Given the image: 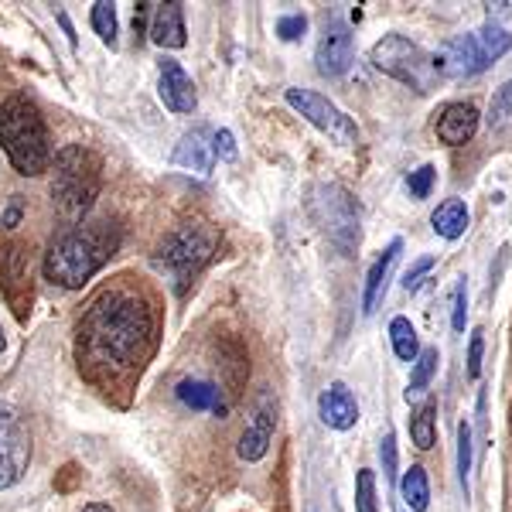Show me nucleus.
<instances>
[{
	"instance_id": "1",
	"label": "nucleus",
	"mask_w": 512,
	"mask_h": 512,
	"mask_svg": "<svg viewBox=\"0 0 512 512\" xmlns=\"http://www.w3.org/2000/svg\"><path fill=\"white\" fill-rule=\"evenodd\" d=\"M154 352V311L130 291H106L79 321V362L140 373Z\"/></svg>"
},
{
	"instance_id": "2",
	"label": "nucleus",
	"mask_w": 512,
	"mask_h": 512,
	"mask_svg": "<svg viewBox=\"0 0 512 512\" xmlns=\"http://www.w3.org/2000/svg\"><path fill=\"white\" fill-rule=\"evenodd\" d=\"M120 243L117 226L110 222H89V226H72L48 246L45 253V277L59 287H82L93 280Z\"/></svg>"
},
{
	"instance_id": "3",
	"label": "nucleus",
	"mask_w": 512,
	"mask_h": 512,
	"mask_svg": "<svg viewBox=\"0 0 512 512\" xmlns=\"http://www.w3.org/2000/svg\"><path fill=\"white\" fill-rule=\"evenodd\" d=\"M0 147L7 161L24 178H35L52 164V137H48L45 117L31 99L14 96L0 106Z\"/></svg>"
},
{
	"instance_id": "4",
	"label": "nucleus",
	"mask_w": 512,
	"mask_h": 512,
	"mask_svg": "<svg viewBox=\"0 0 512 512\" xmlns=\"http://www.w3.org/2000/svg\"><path fill=\"white\" fill-rule=\"evenodd\" d=\"M103 164L89 147L69 144L55 154V171H52V202L55 212L76 226V222L93 209L96 195H99V181H103Z\"/></svg>"
},
{
	"instance_id": "5",
	"label": "nucleus",
	"mask_w": 512,
	"mask_h": 512,
	"mask_svg": "<svg viewBox=\"0 0 512 512\" xmlns=\"http://www.w3.org/2000/svg\"><path fill=\"white\" fill-rule=\"evenodd\" d=\"M509 48H512L509 31H502L499 24H482L478 31L444 41L431 59H434V72L441 79H468L485 72L492 62H499Z\"/></svg>"
},
{
	"instance_id": "6",
	"label": "nucleus",
	"mask_w": 512,
	"mask_h": 512,
	"mask_svg": "<svg viewBox=\"0 0 512 512\" xmlns=\"http://www.w3.org/2000/svg\"><path fill=\"white\" fill-rule=\"evenodd\" d=\"M369 62H373L383 76L403 82V86L414 89V93H420V96L434 93L437 82H441V76L434 72V59L407 35L379 38L373 45V52H369Z\"/></svg>"
},
{
	"instance_id": "7",
	"label": "nucleus",
	"mask_w": 512,
	"mask_h": 512,
	"mask_svg": "<svg viewBox=\"0 0 512 512\" xmlns=\"http://www.w3.org/2000/svg\"><path fill=\"white\" fill-rule=\"evenodd\" d=\"M212 253H216V233L205 229L202 222H185L175 233L164 236V243L154 253V263L175 277L178 291H185L198 270L212 260Z\"/></svg>"
},
{
	"instance_id": "8",
	"label": "nucleus",
	"mask_w": 512,
	"mask_h": 512,
	"mask_svg": "<svg viewBox=\"0 0 512 512\" xmlns=\"http://www.w3.org/2000/svg\"><path fill=\"white\" fill-rule=\"evenodd\" d=\"M308 212L315 226L328 236V243L342 253H355L359 246V202L342 185H315L308 198Z\"/></svg>"
},
{
	"instance_id": "9",
	"label": "nucleus",
	"mask_w": 512,
	"mask_h": 512,
	"mask_svg": "<svg viewBox=\"0 0 512 512\" xmlns=\"http://www.w3.org/2000/svg\"><path fill=\"white\" fill-rule=\"evenodd\" d=\"M284 99H287V106H291L294 113H301L311 127H318L321 134H325L328 140H335L338 147H352L355 140H359V127H355V120L345 117V113L338 110L328 96L315 93V89L291 86L284 93Z\"/></svg>"
},
{
	"instance_id": "10",
	"label": "nucleus",
	"mask_w": 512,
	"mask_h": 512,
	"mask_svg": "<svg viewBox=\"0 0 512 512\" xmlns=\"http://www.w3.org/2000/svg\"><path fill=\"white\" fill-rule=\"evenodd\" d=\"M31 465V431L21 410L0 403V492L14 489Z\"/></svg>"
},
{
	"instance_id": "11",
	"label": "nucleus",
	"mask_w": 512,
	"mask_h": 512,
	"mask_svg": "<svg viewBox=\"0 0 512 512\" xmlns=\"http://www.w3.org/2000/svg\"><path fill=\"white\" fill-rule=\"evenodd\" d=\"M352 35L349 28H345L342 21H332L325 24V31H321L318 38V48H315V62H318V72L328 79L342 76V72H349L352 65Z\"/></svg>"
},
{
	"instance_id": "12",
	"label": "nucleus",
	"mask_w": 512,
	"mask_h": 512,
	"mask_svg": "<svg viewBox=\"0 0 512 512\" xmlns=\"http://www.w3.org/2000/svg\"><path fill=\"white\" fill-rule=\"evenodd\" d=\"M158 96L171 113H195L198 106L195 82L175 59H161L158 65Z\"/></svg>"
},
{
	"instance_id": "13",
	"label": "nucleus",
	"mask_w": 512,
	"mask_h": 512,
	"mask_svg": "<svg viewBox=\"0 0 512 512\" xmlns=\"http://www.w3.org/2000/svg\"><path fill=\"white\" fill-rule=\"evenodd\" d=\"M274 427H277L274 407H270V400H260V407L253 410L246 431L239 434V444H236L239 458H243V461H260L263 454L270 451V441H274Z\"/></svg>"
},
{
	"instance_id": "14",
	"label": "nucleus",
	"mask_w": 512,
	"mask_h": 512,
	"mask_svg": "<svg viewBox=\"0 0 512 512\" xmlns=\"http://www.w3.org/2000/svg\"><path fill=\"white\" fill-rule=\"evenodd\" d=\"M178 168L185 171H195V175H209L212 168H216V151H212V130L209 127H192L185 137L178 140L175 147V158Z\"/></svg>"
},
{
	"instance_id": "15",
	"label": "nucleus",
	"mask_w": 512,
	"mask_h": 512,
	"mask_svg": "<svg viewBox=\"0 0 512 512\" xmlns=\"http://www.w3.org/2000/svg\"><path fill=\"white\" fill-rule=\"evenodd\" d=\"M318 417L332 431H352L359 420V403H355L352 390L345 383H332L318 396Z\"/></svg>"
},
{
	"instance_id": "16",
	"label": "nucleus",
	"mask_w": 512,
	"mask_h": 512,
	"mask_svg": "<svg viewBox=\"0 0 512 512\" xmlns=\"http://www.w3.org/2000/svg\"><path fill=\"white\" fill-rule=\"evenodd\" d=\"M434 130H437V140L448 147L468 144L478 130V110L472 103H448L441 110V117H437Z\"/></svg>"
},
{
	"instance_id": "17",
	"label": "nucleus",
	"mask_w": 512,
	"mask_h": 512,
	"mask_svg": "<svg viewBox=\"0 0 512 512\" xmlns=\"http://www.w3.org/2000/svg\"><path fill=\"white\" fill-rule=\"evenodd\" d=\"M151 41L158 48H185V7L181 4H158L151 21Z\"/></svg>"
},
{
	"instance_id": "18",
	"label": "nucleus",
	"mask_w": 512,
	"mask_h": 512,
	"mask_svg": "<svg viewBox=\"0 0 512 512\" xmlns=\"http://www.w3.org/2000/svg\"><path fill=\"white\" fill-rule=\"evenodd\" d=\"M400 250H403V243H400V239H393V243L383 250V256H379L373 267H369V274H366V291H362V311H366V315H373L376 304L383 301L386 280H390L393 263L400 260Z\"/></svg>"
},
{
	"instance_id": "19",
	"label": "nucleus",
	"mask_w": 512,
	"mask_h": 512,
	"mask_svg": "<svg viewBox=\"0 0 512 512\" xmlns=\"http://www.w3.org/2000/svg\"><path fill=\"white\" fill-rule=\"evenodd\" d=\"M178 400L185 403L188 410H198V414H226V400H222V390L216 383H205V379H181L178 383Z\"/></svg>"
},
{
	"instance_id": "20",
	"label": "nucleus",
	"mask_w": 512,
	"mask_h": 512,
	"mask_svg": "<svg viewBox=\"0 0 512 512\" xmlns=\"http://www.w3.org/2000/svg\"><path fill=\"white\" fill-rule=\"evenodd\" d=\"M468 222H472V216H468V205L461 202V198H444V202L431 212L434 233L441 239H451V243L468 233Z\"/></svg>"
},
{
	"instance_id": "21",
	"label": "nucleus",
	"mask_w": 512,
	"mask_h": 512,
	"mask_svg": "<svg viewBox=\"0 0 512 512\" xmlns=\"http://www.w3.org/2000/svg\"><path fill=\"white\" fill-rule=\"evenodd\" d=\"M400 495H403V506L410 512H427L431 506V482H427V472L420 465L410 468L400 482Z\"/></svg>"
},
{
	"instance_id": "22",
	"label": "nucleus",
	"mask_w": 512,
	"mask_h": 512,
	"mask_svg": "<svg viewBox=\"0 0 512 512\" xmlns=\"http://www.w3.org/2000/svg\"><path fill=\"white\" fill-rule=\"evenodd\" d=\"M410 437H414V444L420 451L434 448V441H437V403L434 400L420 403L414 410V417H410Z\"/></svg>"
},
{
	"instance_id": "23",
	"label": "nucleus",
	"mask_w": 512,
	"mask_h": 512,
	"mask_svg": "<svg viewBox=\"0 0 512 512\" xmlns=\"http://www.w3.org/2000/svg\"><path fill=\"white\" fill-rule=\"evenodd\" d=\"M390 342H393V352L400 362H414L420 355V338H417V328L410 318L396 315L390 321Z\"/></svg>"
},
{
	"instance_id": "24",
	"label": "nucleus",
	"mask_w": 512,
	"mask_h": 512,
	"mask_svg": "<svg viewBox=\"0 0 512 512\" xmlns=\"http://www.w3.org/2000/svg\"><path fill=\"white\" fill-rule=\"evenodd\" d=\"M437 362H441V355L437 349H420V355L414 359V369H410V386H407V400H417V396L427 393V386H431V379L437 373Z\"/></svg>"
},
{
	"instance_id": "25",
	"label": "nucleus",
	"mask_w": 512,
	"mask_h": 512,
	"mask_svg": "<svg viewBox=\"0 0 512 512\" xmlns=\"http://www.w3.org/2000/svg\"><path fill=\"white\" fill-rule=\"evenodd\" d=\"M89 21H93V31L99 35V41H106L110 48L117 45V7H113L110 0H99V4H93Z\"/></svg>"
},
{
	"instance_id": "26",
	"label": "nucleus",
	"mask_w": 512,
	"mask_h": 512,
	"mask_svg": "<svg viewBox=\"0 0 512 512\" xmlns=\"http://www.w3.org/2000/svg\"><path fill=\"white\" fill-rule=\"evenodd\" d=\"M355 512H379L373 468H362V472L355 475Z\"/></svg>"
},
{
	"instance_id": "27",
	"label": "nucleus",
	"mask_w": 512,
	"mask_h": 512,
	"mask_svg": "<svg viewBox=\"0 0 512 512\" xmlns=\"http://www.w3.org/2000/svg\"><path fill=\"white\" fill-rule=\"evenodd\" d=\"M468 475H472V424H458V482L468 495Z\"/></svg>"
},
{
	"instance_id": "28",
	"label": "nucleus",
	"mask_w": 512,
	"mask_h": 512,
	"mask_svg": "<svg viewBox=\"0 0 512 512\" xmlns=\"http://www.w3.org/2000/svg\"><path fill=\"white\" fill-rule=\"evenodd\" d=\"M509 120H512V79L495 89L489 103V127H506Z\"/></svg>"
},
{
	"instance_id": "29",
	"label": "nucleus",
	"mask_w": 512,
	"mask_h": 512,
	"mask_svg": "<svg viewBox=\"0 0 512 512\" xmlns=\"http://www.w3.org/2000/svg\"><path fill=\"white\" fill-rule=\"evenodd\" d=\"M434 181H437V168L434 164H420L417 171H410L407 175V192H410V198H427L431 195V188H434Z\"/></svg>"
},
{
	"instance_id": "30",
	"label": "nucleus",
	"mask_w": 512,
	"mask_h": 512,
	"mask_svg": "<svg viewBox=\"0 0 512 512\" xmlns=\"http://www.w3.org/2000/svg\"><path fill=\"white\" fill-rule=\"evenodd\" d=\"M465 321H468V291H465V277H461L451 297V328L454 332H465Z\"/></svg>"
},
{
	"instance_id": "31",
	"label": "nucleus",
	"mask_w": 512,
	"mask_h": 512,
	"mask_svg": "<svg viewBox=\"0 0 512 512\" xmlns=\"http://www.w3.org/2000/svg\"><path fill=\"white\" fill-rule=\"evenodd\" d=\"M304 31H308V18H304V14H284V18L277 21L280 41H297V38H304Z\"/></svg>"
},
{
	"instance_id": "32",
	"label": "nucleus",
	"mask_w": 512,
	"mask_h": 512,
	"mask_svg": "<svg viewBox=\"0 0 512 512\" xmlns=\"http://www.w3.org/2000/svg\"><path fill=\"white\" fill-rule=\"evenodd\" d=\"M482 352H485V332L482 328H475L472 342H468V379L482 376Z\"/></svg>"
},
{
	"instance_id": "33",
	"label": "nucleus",
	"mask_w": 512,
	"mask_h": 512,
	"mask_svg": "<svg viewBox=\"0 0 512 512\" xmlns=\"http://www.w3.org/2000/svg\"><path fill=\"white\" fill-rule=\"evenodd\" d=\"M434 263H437L434 256H420V260H414V267L403 274V291H417L420 280H424L434 270Z\"/></svg>"
},
{
	"instance_id": "34",
	"label": "nucleus",
	"mask_w": 512,
	"mask_h": 512,
	"mask_svg": "<svg viewBox=\"0 0 512 512\" xmlns=\"http://www.w3.org/2000/svg\"><path fill=\"white\" fill-rule=\"evenodd\" d=\"M212 151H216L219 161H233L236 158V137H233V130H216V134H212Z\"/></svg>"
},
{
	"instance_id": "35",
	"label": "nucleus",
	"mask_w": 512,
	"mask_h": 512,
	"mask_svg": "<svg viewBox=\"0 0 512 512\" xmlns=\"http://www.w3.org/2000/svg\"><path fill=\"white\" fill-rule=\"evenodd\" d=\"M379 458H383V475L396 482V437L386 434L383 444H379Z\"/></svg>"
},
{
	"instance_id": "36",
	"label": "nucleus",
	"mask_w": 512,
	"mask_h": 512,
	"mask_svg": "<svg viewBox=\"0 0 512 512\" xmlns=\"http://www.w3.org/2000/svg\"><path fill=\"white\" fill-rule=\"evenodd\" d=\"M147 7L151 4H137V14H134V31H137V38L144 35V21H147Z\"/></svg>"
},
{
	"instance_id": "37",
	"label": "nucleus",
	"mask_w": 512,
	"mask_h": 512,
	"mask_svg": "<svg viewBox=\"0 0 512 512\" xmlns=\"http://www.w3.org/2000/svg\"><path fill=\"white\" fill-rule=\"evenodd\" d=\"M18 219H21V202H18V195H14V209H11V212H7L4 226H7V229H11V226H14V222H18Z\"/></svg>"
},
{
	"instance_id": "38",
	"label": "nucleus",
	"mask_w": 512,
	"mask_h": 512,
	"mask_svg": "<svg viewBox=\"0 0 512 512\" xmlns=\"http://www.w3.org/2000/svg\"><path fill=\"white\" fill-rule=\"evenodd\" d=\"M82 512H113V506H106V502H89Z\"/></svg>"
},
{
	"instance_id": "39",
	"label": "nucleus",
	"mask_w": 512,
	"mask_h": 512,
	"mask_svg": "<svg viewBox=\"0 0 512 512\" xmlns=\"http://www.w3.org/2000/svg\"><path fill=\"white\" fill-rule=\"evenodd\" d=\"M4 345H7V342H4V332H0V352H4Z\"/></svg>"
}]
</instances>
